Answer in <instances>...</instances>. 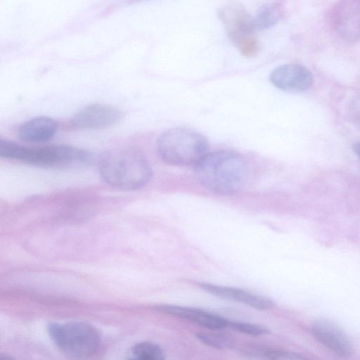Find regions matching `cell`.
Listing matches in <instances>:
<instances>
[{
    "label": "cell",
    "instance_id": "obj_19",
    "mask_svg": "<svg viewBox=\"0 0 360 360\" xmlns=\"http://www.w3.org/2000/svg\"><path fill=\"white\" fill-rule=\"evenodd\" d=\"M139 1H142V0H139Z\"/></svg>",
    "mask_w": 360,
    "mask_h": 360
},
{
    "label": "cell",
    "instance_id": "obj_6",
    "mask_svg": "<svg viewBox=\"0 0 360 360\" xmlns=\"http://www.w3.org/2000/svg\"><path fill=\"white\" fill-rule=\"evenodd\" d=\"M231 40L246 56L257 53L259 44L255 36L253 18L238 4H229L219 12Z\"/></svg>",
    "mask_w": 360,
    "mask_h": 360
},
{
    "label": "cell",
    "instance_id": "obj_15",
    "mask_svg": "<svg viewBox=\"0 0 360 360\" xmlns=\"http://www.w3.org/2000/svg\"><path fill=\"white\" fill-rule=\"evenodd\" d=\"M131 354L133 359L138 360H162L165 354L161 347L150 342H141L134 345Z\"/></svg>",
    "mask_w": 360,
    "mask_h": 360
},
{
    "label": "cell",
    "instance_id": "obj_1",
    "mask_svg": "<svg viewBox=\"0 0 360 360\" xmlns=\"http://www.w3.org/2000/svg\"><path fill=\"white\" fill-rule=\"evenodd\" d=\"M195 175L206 189L219 195H232L246 183L248 167L239 154L219 150L204 156L195 165Z\"/></svg>",
    "mask_w": 360,
    "mask_h": 360
},
{
    "label": "cell",
    "instance_id": "obj_2",
    "mask_svg": "<svg viewBox=\"0 0 360 360\" xmlns=\"http://www.w3.org/2000/svg\"><path fill=\"white\" fill-rule=\"evenodd\" d=\"M98 169L105 184L124 191L142 188L152 176L146 158L139 150L130 147L105 151L99 160Z\"/></svg>",
    "mask_w": 360,
    "mask_h": 360
},
{
    "label": "cell",
    "instance_id": "obj_8",
    "mask_svg": "<svg viewBox=\"0 0 360 360\" xmlns=\"http://www.w3.org/2000/svg\"><path fill=\"white\" fill-rule=\"evenodd\" d=\"M118 108L104 104L84 107L71 119V125L78 129H99L112 126L122 117Z\"/></svg>",
    "mask_w": 360,
    "mask_h": 360
},
{
    "label": "cell",
    "instance_id": "obj_14",
    "mask_svg": "<svg viewBox=\"0 0 360 360\" xmlns=\"http://www.w3.org/2000/svg\"><path fill=\"white\" fill-rule=\"evenodd\" d=\"M282 16V11L279 6L269 4L262 6L253 18L256 30L269 28L276 24Z\"/></svg>",
    "mask_w": 360,
    "mask_h": 360
},
{
    "label": "cell",
    "instance_id": "obj_7",
    "mask_svg": "<svg viewBox=\"0 0 360 360\" xmlns=\"http://www.w3.org/2000/svg\"><path fill=\"white\" fill-rule=\"evenodd\" d=\"M330 27L343 41L360 40V0H338L328 13Z\"/></svg>",
    "mask_w": 360,
    "mask_h": 360
},
{
    "label": "cell",
    "instance_id": "obj_5",
    "mask_svg": "<svg viewBox=\"0 0 360 360\" xmlns=\"http://www.w3.org/2000/svg\"><path fill=\"white\" fill-rule=\"evenodd\" d=\"M48 333L56 346L65 354L75 358H88L98 350L101 338L92 326L78 321L50 323Z\"/></svg>",
    "mask_w": 360,
    "mask_h": 360
},
{
    "label": "cell",
    "instance_id": "obj_9",
    "mask_svg": "<svg viewBox=\"0 0 360 360\" xmlns=\"http://www.w3.org/2000/svg\"><path fill=\"white\" fill-rule=\"evenodd\" d=\"M271 82L278 89L287 92H302L313 84L311 71L302 65L288 63L275 68L270 75Z\"/></svg>",
    "mask_w": 360,
    "mask_h": 360
},
{
    "label": "cell",
    "instance_id": "obj_16",
    "mask_svg": "<svg viewBox=\"0 0 360 360\" xmlns=\"http://www.w3.org/2000/svg\"><path fill=\"white\" fill-rule=\"evenodd\" d=\"M196 337L203 344L217 349H230L234 344L230 336L220 333H198Z\"/></svg>",
    "mask_w": 360,
    "mask_h": 360
},
{
    "label": "cell",
    "instance_id": "obj_10",
    "mask_svg": "<svg viewBox=\"0 0 360 360\" xmlns=\"http://www.w3.org/2000/svg\"><path fill=\"white\" fill-rule=\"evenodd\" d=\"M314 337L326 348L340 356H348L353 352V347L349 338L333 321L319 319L311 326Z\"/></svg>",
    "mask_w": 360,
    "mask_h": 360
},
{
    "label": "cell",
    "instance_id": "obj_13",
    "mask_svg": "<svg viewBox=\"0 0 360 360\" xmlns=\"http://www.w3.org/2000/svg\"><path fill=\"white\" fill-rule=\"evenodd\" d=\"M57 129L56 120L41 116L23 123L18 129V136L22 140L30 143L44 142L55 135Z\"/></svg>",
    "mask_w": 360,
    "mask_h": 360
},
{
    "label": "cell",
    "instance_id": "obj_4",
    "mask_svg": "<svg viewBox=\"0 0 360 360\" xmlns=\"http://www.w3.org/2000/svg\"><path fill=\"white\" fill-rule=\"evenodd\" d=\"M156 148L160 158L168 165L195 166L207 153L208 142L191 129L174 127L158 137Z\"/></svg>",
    "mask_w": 360,
    "mask_h": 360
},
{
    "label": "cell",
    "instance_id": "obj_11",
    "mask_svg": "<svg viewBox=\"0 0 360 360\" xmlns=\"http://www.w3.org/2000/svg\"><path fill=\"white\" fill-rule=\"evenodd\" d=\"M155 309L161 313L186 319L210 330H219L228 327L229 320L200 309L162 304L155 306Z\"/></svg>",
    "mask_w": 360,
    "mask_h": 360
},
{
    "label": "cell",
    "instance_id": "obj_18",
    "mask_svg": "<svg viewBox=\"0 0 360 360\" xmlns=\"http://www.w3.org/2000/svg\"><path fill=\"white\" fill-rule=\"evenodd\" d=\"M353 149L356 154L360 158V141L354 144Z\"/></svg>",
    "mask_w": 360,
    "mask_h": 360
},
{
    "label": "cell",
    "instance_id": "obj_17",
    "mask_svg": "<svg viewBox=\"0 0 360 360\" xmlns=\"http://www.w3.org/2000/svg\"><path fill=\"white\" fill-rule=\"evenodd\" d=\"M228 327L240 333L253 336L263 335L269 333V329L264 326L248 323L229 321Z\"/></svg>",
    "mask_w": 360,
    "mask_h": 360
},
{
    "label": "cell",
    "instance_id": "obj_12",
    "mask_svg": "<svg viewBox=\"0 0 360 360\" xmlns=\"http://www.w3.org/2000/svg\"><path fill=\"white\" fill-rule=\"evenodd\" d=\"M200 287L209 293L221 298L234 300L254 309L266 310L274 306L271 300L236 288L200 283Z\"/></svg>",
    "mask_w": 360,
    "mask_h": 360
},
{
    "label": "cell",
    "instance_id": "obj_3",
    "mask_svg": "<svg viewBox=\"0 0 360 360\" xmlns=\"http://www.w3.org/2000/svg\"><path fill=\"white\" fill-rule=\"evenodd\" d=\"M1 158L49 168L68 167L87 163L91 155L87 151L70 146L27 147L17 143L0 140Z\"/></svg>",
    "mask_w": 360,
    "mask_h": 360
}]
</instances>
